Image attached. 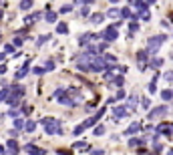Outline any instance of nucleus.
<instances>
[{
    "label": "nucleus",
    "mask_w": 173,
    "mask_h": 155,
    "mask_svg": "<svg viewBox=\"0 0 173 155\" xmlns=\"http://www.w3.org/2000/svg\"><path fill=\"white\" fill-rule=\"evenodd\" d=\"M44 125V129H46V133L48 135H62V127H60V121H56V119H50V117H46L41 121Z\"/></svg>",
    "instance_id": "1"
},
{
    "label": "nucleus",
    "mask_w": 173,
    "mask_h": 155,
    "mask_svg": "<svg viewBox=\"0 0 173 155\" xmlns=\"http://www.w3.org/2000/svg\"><path fill=\"white\" fill-rule=\"evenodd\" d=\"M22 97H24V87H12V95L8 97L6 105H10V107H16V105L22 101Z\"/></svg>",
    "instance_id": "2"
},
{
    "label": "nucleus",
    "mask_w": 173,
    "mask_h": 155,
    "mask_svg": "<svg viewBox=\"0 0 173 155\" xmlns=\"http://www.w3.org/2000/svg\"><path fill=\"white\" fill-rule=\"evenodd\" d=\"M99 37L103 39V42H115V40H117V37H119V28H117L115 24H111V26H107V28H105Z\"/></svg>",
    "instance_id": "3"
},
{
    "label": "nucleus",
    "mask_w": 173,
    "mask_h": 155,
    "mask_svg": "<svg viewBox=\"0 0 173 155\" xmlns=\"http://www.w3.org/2000/svg\"><path fill=\"white\" fill-rule=\"evenodd\" d=\"M165 40H167L165 34H155V37H151V39H149V46H147V50H149V52H157Z\"/></svg>",
    "instance_id": "4"
},
{
    "label": "nucleus",
    "mask_w": 173,
    "mask_h": 155,
    "mask_svg": "<svg viewBox=\"0 0 173 155\" xmlns=\"http://www.w3.org/2000/svg\"><path fill=\"white\" fill-rule=\"evenodd\" d=\"M167 113V107L165 105H161V107H155V109H151L149 113H147V119L149 121H153V119H159V117H163Z\"/></svg>",
    "instance_id": "5"
},
{
    "label": "nucleus",
    "mask_w": 173,
    "mask_h": 155,
    "mask_svg": "<svg viewBox=\"0 0 173 155\" xmlns=\"http://www.w3.org/2000/svg\"><path fill=\"white\" fill-rule=\"evenodd\" d=\"M147 59H149V50H139V52H137V65H139V69H141V71L145 69ZM149 61H151V59H149Z\"/></svg>",
    "instance_id": "6"
},
{
    "label": "nucleus",
    "mask_w": 173,
    "mask_h": 155,
    "mask_svg": "<svg viewBox=\"0 0 173 155\" xmlns=\"http://www.w3.org/2000/svg\"><path fill=\"white\" fill-rule=\"evenodd\" d=\"M103 115H105V107H103V109H99V111H97V113H95L93 117H89V119H86L83 125H85V127H95V123H97V121H99V119H101Z\"/></svg>",
    "instance_id": "7"
},
{
    "label": "nucleus",
    "mask_w": 173,
    "mask_h": 155,
    "mask_svg": "<svg viewBox=\"0 0 173 155\" xmlns=\"http://www.w3.org/2000/svg\"><path fill=\"white\" fill-rule=\"evenodd\" d=\"M131 4H133V6L141 12V14H145V12L151 8V4H153V2H141V0H135V2H131Z\"/></svg>",
    "instance_id": "8"
},
{
    "label": "nucleus",
    "mask_w": 173,
    "mask_h": 155,
    "mask_svg": "<svg viewBox=\"0 0 173 155\" xmlns=\"http://www.w3.org/2000/svg\"><path fill=\"white\" fill-rule=\"evenodd\" d=\"M24 151H26V153H32V155H46V151H44V149H38V147H34L32 143L24 145Z\"/></svg>",
    "instance_id": "9"
},
{
    "label": "nucleus",
    "mask_w": 173,
    "mask_h": 155,
    "mask_svg": "<svg viewBox=\"0 0 173 155\" xmlns=\"http://www.w3.org/2000/svg\"><path fill=\"white\" fill-rule=\"evenodd\" d=\"M95 39H101V37H99V34H93V32H86V34H81L79 42H81V44H86V46H89V42H91V40H95Z\"/></svg>",
    "instance_id": "10"
},
{
    "label": "nucleus",
    "mask_w": 173,
    "mask_h": 155,
    "mask_svg": "<svg viewBox=\"0 0 173 155\" xmlns=\"http://www.w3.org/2000/svg\"><path fill=\"white\" fill-rule=\"evenodd\" d=\"M125 107H127V105H119V107H115V109H113V113H115L117 119H121V117L127 115V109H125Z\"/></svg>",
    "instance_id": "11"
},
{
    "label": "nucleus",
    "mask_w": 173,
    "mask_h": 155,
    "mask_svg": "<svg viewBox=\"0 0 173 155\" xmlns=\"http://www.w3.org/2000/svg\"><path fill=\"white\" fill-rule=\"evenodd\" d=\"M157 131L169 137V135H173V125H171V123H169V125H159V129H157Z\"/></svg>",
    "instance_id": "12"
},
{
    "label": "nucleus",
    "mask_w": 173,
    "mask_h": 155,
    "mask_svg": "<svg viewBox=\"0 0 173 155\" xmlns=\"http://www.w3.org/2000/svg\"><path fill=\"white\" fill-rule=\"evenodd\" d=\"M28 65H30V61H26V63H24V67L16 71V75H14V77H16V79H22V77H26V73H28Z\"/></svg>",
    "instance_id": "13"
},
{
    "label": "nucleus",
    "mask_w": 173,
    "mask_h": 155,
    "mask_svg": "<svg viewBox=\"0 0 173 155\" xmlns=\"http://www.w3.org/2000/svg\"><path fill=\"white\" fill-rule=\"evenodd\" d=\"M41 18V12H34V14H30V16H24V24L28 26V24H32V22H36Z\"/></svg>",
    "instance_id": "14"
},
{
    "label": "nucleus",
    "mask_w": 173,
    "mask_h": 155,
    "mask_svg": "<svg viewBox=\"0 0 173 155\" xmlns=\"http://www.w3.org/2000/svg\"><path fill=\"white\" fill-rule=\"evenodd\" d=\"M161 65H163V59H161V56H155V59L149 61V67H151V69H159Z\"/></svg>",
    "instance_id": "15"
},
{
    "label": "nucleus",
    "mask_w": 173,
    "mask_h": 155,
    "mask_svg": "<svg viewBox=\"0 0 173 155\" xmlns=\"http://www.w3.org/2000/svg\"><path fill=\"white\" fill-rule=\"evenodd\" d=\"M10 95H12V89H10V87H4V89L0 91V101H8Z\"/></svg>",
    "instance_id": "16"
},
{
    "label": "nucleus",
    "mask_w": 173,
    "mask_h": 155,
    "mask_svg": "<svg viewBox=\"0 0 173 155\" xmlns=\"http://www.w3.org/2000/svg\"><path fill=\"white\" fill-rule=\"evenodd\" d=\"M139 131H141V123H137V121H135V123L131 125L125 133H127V135H133V133H139Z\"/></svg>",
    "instance_id": "17"
},
{
    "label": "nucleus",
    "mask_w": 173,
    "mask_h": 155,
    "mask_svg": "<svg viewBox=\"0 0 173 155\" xmlns=\"http://www.w3.org/2000/svg\"><path fill=\"white\" fill-rule=\"evenodd\" d=\"M6 147H8L12 153H18V143H16L14 139H8V141H6Z\"/></svg>",
    "instance_id": "18"
},
{
    "label": "nucleus",
    "mask_w": 173,
    "mask_h": 155,
    "mask_svg": "<svg viewBox=\"0 0 173 155\" xmlns=\"http://www.w3.org/2000/svg\"><path fill=\"white\" fill-rule=\"evenodd\" d=\"M44 18H46V22H50V24H52V22H56V18H58V16H56V12L48 10V12L44 14Z\"/></svg>",
    "instance_id": "19"
},
{
    "label": "nucleus",
    "mask_w": 173,
    "mask_h": 155,
    "mask_svg": "<svg viewBox=\"0 0 173 155\" xmlns=\"http://www.w3.org/2000/svg\"><path fill=\"white\" fill-rule=\"evenodd\" d=\"M52 97L60 101V99H65V97H67V91H65V89H56V91L52 93Z\"/></svg>",
    "instance_id": "20"
},
{
    "label": "nucleus",
    "mask_w": 173,
    "mask_h": 155,
    "mask_svg": "<svg viewBox=\"0 0 173 155\" xmlns=\"http://www.w3.org/2000/svg\"><path fill=\"white\" fill-rule=\"evenodd\" d=\"M14 127H16L18 131H20V129H26V121H24L22 117H18V119L14 121Z\"/></svg>",
    "instance_id": "21"
},
{
    "label": "nucleus",
    "mask_w": 173,
    "mask_h": 155,
    "mask_svg": "<svg viewBox=\"0 0 173 155\" xmlns=\"http://www.w3.org/2000/svg\"><path fill=\"white\" fill-rule=\"evenodd\" d=\"M143 143H145V139H139V137L129 139V147H139V145H143Z\"/></svg>",
    "instance_id": "22"
},
{
    "label": "nucleus",
    "mask_w": 173,
    "mask_h": 155,
    "mask_svg": "<svg viewBox=\"0 0 173 155\" xmlns=\"http://www.w3.org/2000/svg\"><path fill=\"white\" fill-rule=\"evenodd\" d=\"M137 101H139V97H137V95H131V97H129V103H127V107H129L131 111L135 109V105H137Z\"/></svg>",
    "instance_id": "23"
},
{
    "label": "nucleus",
    "mask_w": 173,
    "mask_h": 155,
    "mask_svg": "<svg viewBox=\"0 0 173 155\" xmlns=\"http://www.w3.org/2000/svg\"><path fill=\"white\" fill-rule=\"evenodd\" d=\"M56 32H58V34H67V32H69V24L60 22V24L56 26Z\"/></svg>",
    "instance_id": "24"
},
{
    "label": "nucleus",
    "mask_w": 173,
    "mask_h": 155,
    "mask_svg": "<svg viewBox=\"0 0 173 155\" xmlns=\"http://www.w3.org/2000/svg\"><path fill=\"white\" fill-rule=\"evenodd\" d=\"M161 97H163V101H171L173 99V91L171 89H165V91L161 93Z\"/></svg>",
    "instance_id": "25"
},
{
    "label": "nucleus",
    "mask_w": 173,
    "mask_h": 155,
    "mask_svg": "<svg viewBox=\"0 0 173 155\" xmlns=\"http://www.w3.org/2000/svg\"><path fill=\"white\" fill-rule=\"evenodd\" d=\"M103 18H105V16H103L101 12H97V14H93V16H91V22H93V24H99Z\"/></svg>",
    "instance_id": "26"
},
{
    "label": "nucleus",
    "mask_w": 173,
    "mask_h": 155,
    "mask_svg": "<svg viewBox=\"0 0 173 155\" xmlns=\"http://www.w3.org/2000/svg\"><path fill=\"white\" fill-rule=\"evenodd\" d=\"M73 149H89V145H86L85 141H77V143L73 145Z\"/></svg>",
    "instance_id": "27"
},
{
    "label": "nucleus",
    "mask_w": 173,
    "mask_h": 155,
    "mask_svg": "<svg viewBox=\"0 0 173 155\" xmlns=\"http://www.w3.org/2000/svg\"><path fill=\"white\" fill-rule=\"evenodd\" d=\"M28 8H32V2H30V0H24V2H20V10H28Z\"/></svg>",
    "instance_id": "28"
},
{
    "label": "nucleus",
    "mask_w": 173,
    "mask_h": 155,
    "mask_svg": "<svg viewBox=\"0 0 173 155\" xmlns=\"http://www.w3.org/2000/svg\"><path fill=\"white\" fill-rule=\"evenodd\" d=\"M119 14H121V12H119L117 8H111V10H107V16H111V18H117Z\"/></svg>",
    "instance_id": "29"
},
{
    "label": "nucleus",
    "mask_w": 173,
    "mask_h": 155,
    "mask_svg": "<svg viewBox=\"0 0 173 155\" xmlns=\"http://www.w3.org/2000/svg\"><path fill=\"white\" fill-rule=\"evenodd\" d=\"M34 129H36V123H34V121H26V131H28V133H32Z\"/></svg>",
    "instance_id": "30"
},
{
    "label": "nucleus",
    "mask_w": 173,
    "mask_h": 155,
    "mask_svg": "<svg viewBox=\"0 0 173 155\" xmlns=\"http://www.w3.org/2000/svg\"><path fill=\"white\" fill-rule=\"evenodd\" d=\"M46 40H48V34H41V37L36 39V46H41V44H44Z\"/></svg>",
    "instance_id": "31"
},
{
    "label": "nucleus",
    "mask_w": 173,
    "mask_h": 155,
    "mask_svg": "<svg viewBox=\"0 0 173 155\" xmlns=\"http://www.w3.org/2000/svg\"><path fill=\"white\" fill-rule=\"evenodd\" d=\"M121 16H123V18H129V16H133V14H131V8H121ZM133 18H135V16H133Z\"/></svg>",
    "instance_id": "32"
},
{
    "label": "nucleus",
    "mask_w": 173,
    "mask_h": 155,
    "mask_svg": "<svg viewBox=\"0 0 173 155\" xmlns=\"http://www.w3.org/2000/svg\"><path fill=\"white\" fill-rule=\"evenodd\" d=\"M129 30L131 32H137V30H139V22H137V20H133V22L129 24Z\"/></svg>",
    "instance_id": "33"
},
{
    "label": "nucleus",
    "mask_w": 173,
    "mask_h": 155,
    "mask_svg": "<svg viewBox=\"0 0 173 155\" xmlns=\"http://www.w3.org/2000/svg\"><path fill=\"white\" fill-rule=\"evenodd\" d=\"M32 73H34V75H44V73H46V69H44V67H34V69H32Z\"/></svg>",
    "instance_id": "34"
},
{
    "label": "nucleus",
    "mask_w": 173,
    "mask_h": 155,
    "mask_svg": "<svg viewBox=\"0 0 173 155\" xmlns=\"http://www.w3.org/2000/svg\"><path fill=\"white\" fill-rule=\"evenodd\" d=\"M71 10H73V4H65V6L60 8V12H62V14H69Z\"/></svg>",
    "instance_id": "35"
},
{
    "label": "nucleus",
    "mask_w": 173,
    "mask_h": 155,
    "mask_svg": "<svg viewBox=\"0 0 173 155\" xmlns=\"http://www.w3.org/2000/svg\"><path fill=\"white\" fill-rule=\"evenodd\" d=\"M85 129H86V127H85V125H83V123H81L79 127H75V135H81V133H83Z\"/></svg>",
    "instance_id": "36"
},
{
    "label": "nucleus",
    "mask_w": 173,
    "mask_h": 155,
    "mask_svg": "<svg viewBox=\"0 0 173 155\" xmlns=\"http://www.w3.org/2000/svg\"><path fill=\"white\" fill-rule=\"evenodd\" d=\"M163 77H165V81H167V83H173V71H167Z\"/></svg>",
    "instance_id": "37"
},
{
    "label": "nucleus",
    "mask_w": 173,
    "mask_h": 155,
    "mask_svg": "<svg viewBox=\"0 0 173 155\" xmlns=\"http://www.w3.org/2000/svg\"><path fill=\"white\" fill-rule=\"evenodd\" d=\"M4 52H14V44H4Z\"/></svg>",
    "instance_id": "38"
},
{
    "label": "nucleus",
    "mask_w": 173,
    "mask_h": 155,
    "mask_svg": "<svg viewBox=\"0 0 173 155\" xmlns=\"http://www.w3.org/2000/svg\"><path fill=\"white\" fill-rule=\"evenodd\" d=\"M123 83H125V79H123V77H115V85H117V87H121Z\"/></svg>",
    "instance_id": "39"
},
{
    "label": "nucleus",
    "mask_w": 173,
    "mask_h": 155,
    "mask_svg": "<svg viewBox=\"0 0 173 155\" xmlns=\"http://www.w3.org/2000/svg\"><path fill=\"white\" fill-rule=\"evenodd\" d=\"M44 69H46V71H50V69H54V61H48V63L44 65Z\"/></svg>",
    "instance_id": "40"
},
{
    "label": "nucleus",
    "mask_w": 173,
    "mask_h": 155,
    "mask_svg": "<svg viewBox=\"0 0 173 155\" xmlns=\"http://www.w3.org/2000/svg\"><path fill=\"white\" fill-rule=\"evenodd\" d=\"M141 105H143V109H149V105H151V103H149V99H143V101H141ZM149 111H151V109H149Z\"/></svg>",
    "instance_id": "41"
},
{
    "label": "nucleus",
    "mask_w": 173,
    "mask_h": 155,
    "mask_svg": "<svg viewBox=\"0 0 173 155\" xmlns=\"http://www.w3.org/2000/svg\"><path fill=\"white\" fill-rule=\"evenodd\" d=\"M105 133V127H95V135H103Z\"/></svg>",
    "instance_id": "42"
},
{
    "label": "nucleus",
    "mask_w": 173,
    "mask_h": 155,
    "mask_svg": "<svg viewBox=\"0 0 173 155\" xmlns=\"http://www.w3.org/2000/svg\"><path fill=\"white\" fill-rule=\"evenodd\" d=\"M107 46H109V42H101V44H99V46H97V48H99V50H101V52H103V50H105V48H107Z\"/></svg>",
    "instance_id": "43"
},
{
    "label": "nucleus",
    "mask_w": 173,
    "mask_h": 155,
    "mask_svg": "<svg viewBox=\"0 0 173 155\" xmlns=\"http://www.w3.org/2000/svg\"><path fill=\"white\" fill-rule=\"evenodd\" d=\"M14 46H22V39H20V37L14 39Z\"/></svg>",
    "instance_id": "44"
},
{
    "label": "nucleus",
    "mask_w": 173,
    "mask_h": 155,
    "mask_svg": "<svg viewBox=\"0 0 173 155\" xmlns=\"http://www.w3.org/2000/svg\"><path fill=\"white\" fill-rule=\"evenodd\" d=\"M8 115H10V117H16V119H18V111H16V109H10V111H8Z\"/></svg>",
    "instance_id": "45"
},
{
    "label": "nucleus",
    "mask_w": 173,
    "mask_h": 155,
    "mask_svg": "<svg viewBox=\"0 0 173 155\" xmlns=\"http://www.w3.org/2000/svg\"><path fill=\"white\" fill-rule=\"evenodd\" d=\"M22 113H24V115H30V113H32V107H24Z\"/></svg>",
    "instance_id": "46"
},
{
    "label": "nucleus",
    "mask_w": 173,
    "mask_h": 155,
    "mask_svg": "<svg viewBox=\"0 0 173 155\" xmlns=\"http://www.w3.org/2000/svg\"><path fill=\"white\" fill-rule=\"evenodd\" d=\"M141 18H143V20H151V14H149V12H145V14H141Z\"/></svg>",
    "instance_id": "47"
},
{
    "label": "nucleus",
    "mask_w": 173,
    "mask_h": 155,
    "mask_svg": "<svg viewBox=\"0 0 173 155\" xmlns=\"http://www.w3.org/2000/svg\"><path fill=\"white\" fill-rule=\"evenodd\" d=\"M123 97H125V91H121V89H119V93H117V99H123Z\"/></svg>",
    "instance_id": "48"
},
{
    "label": "nucleus",
    "mask_w": 173,
    "mask_h": 155,
    "mask_svg": "<svg viewBox=\"0 0 173 155\" xmlns=\"http://www.w3.org/2000/svg\"><path fill=\"white\" fill-rule=\"evenodd\" d=\"M6 73V65H0V75H4Z\"/></svg>",
    "instance_id": "49"
},
{
    "label": "nucleus",
    "mask_w": 173,
    "mask_h": 155,
    "mask_svg": "<svg viewBox=\"0 0 173 155\" xmlns=\"http://www.w3.org/2000/svg\"><path fill=\"white\" fill-rule=\"evenodd\" d=\"M2 61H6V52H2V54H0V63H2Z\"/></svg>",
    "instance_id": "50"
},
{
    "label": "nucleus",
    "mask_w": 173,
    "mask_h": 155,
    "mask_svg": "<svg viewBox=\"0 0 173 155\" xmlns=\"http://www.w3.org/2000/svg\"><path fill=\"white\" fill-rule=\"evenodd\" d=\"M93 155H103V151H99V149H95V151H93Z\"/></svg>",
    "instance_id": "51"
},
{
    "label": "nucleus",
    "mask_w": 173,
    "mask_h": 155,
    "mask_svg": "<svg viewBox=\"0 0 173 155\" xmlns=\"http://www.w3.org/2000/svg\"><path fill=\"white\" fill-rule=\"evenodd\" d=\"M4 153H6V149H4V147L0 145V155H4Z\"/></svg>",
    "instance_id": "52"
},
{
    "label": "nucleus",
    "mask_w": 173,
    "mask_h": 155,
    "mask_svg": "<svg viewBox=\"0 0 173 155\" xmlns=\"http://www.w3.org/2000/svg\"><path fill=\"white\" fill-rule=\"evenodd\" d=\"M167 155H173V149H169V151H167Z\"/></svg>",
    "instance_id": "53"
},
{
    "label": "nucleus",
    "mask_w": 173,
    "mask_h": 155,
    "mask_svg": "<svg viewBox=\"0 0 173 155\" xmlns=\"http://www.w3.org/2000/svg\"><path fill=\"white\" fill-rule=\"evenodd\" d=\"M6 155H18V153H12V151H8V153H6Z\"/></svg>",
    "instance_id": "54"
},
{
    "label": "nucleus",
    "mask_w": 173,
    "mask_h": 155,
    "mask_svg": "<svg viewBox=\"0 0 173 155\" xmlns=\"http://www.w3.org/2000/svg\"><path fill=\"white\" fill-rule=\"evenodd\" d=\"M2 16H4V12H2V10H0V18H2Z\"/></svg>",
    "instance_id": "55"
},
{
    "label": "nucleus",
    "mask_w": 173,
    "mask_h": 155,
    "mask_svg": "<svg viewBox=\"0 0 173 155\" xmlns=\"http://www.w3.org/2000/svg\"><path fill=\"white\" fill-rule=\"evenodd\" d=\"M143 155H155V153H143Z\"/></svg>",
    "instance_id": "56"
}]
</instances>
